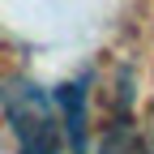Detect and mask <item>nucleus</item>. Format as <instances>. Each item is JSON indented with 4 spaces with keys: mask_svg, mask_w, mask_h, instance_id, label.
Masks as SVG:
<instances>
[{
    "mask_svg": "<svg viewBox=\"0 0 154 154\" xmlns=\"http://www.w3.org/2000/svg\"><path fill=\"white\" fill-rule=\"evenodd\" d=\"M99 154H154V146L146 141V137H137L133 128H111L107 137H103V146H99Z\"/></svg>",
    "mask_w": 154,
    "mask_h": 154,
    "instance_id": "7ed1b4c3",
    "label": "nucleus"
},
{
    "mask_svg": "<svg viewBox=\"0 0 154 154\" xmlns=\"http://www.w3.org/2000/svg\"><path fill=\"white\" fill-rule=\"evenodd\" d=\"M56 107H60V116H64L73 154H86V90L82 86H60L56 90Z\"/></svg>",
    "mask_w": 154,
    "mask_h": 154,
    "instance_id": "f03ea898",
    "label": "nucleus"
},
{
    "mask_svg": "<svg viewBox=\"0 0 154 154\" xmlns=\"http://www.w3.org/2000/svg\"><path fill=\"white\" fill-rule=\"evenodd\" d=\"M9 128L17 137V154H60V107L26 77H9L0 86Z\"/></svg>",
    "mask_w": 154,
    "mask_h": 154,
    "instance_id": "f257e3e1",
    "label": "nucleus"
}]
</instances>
